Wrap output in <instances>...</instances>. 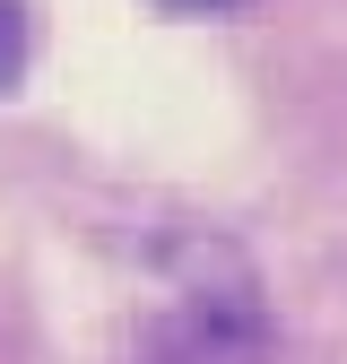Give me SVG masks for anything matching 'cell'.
Returning a JSON list of instances; mask_svg holds the SVG:
<instances>
[{
  "instance_id": "obj_1",
  "label": "cell",
  "mask_w": 347,
  "mask_h": 364,
  "mask_svg": "<svg viewBox=\"0 0 347 364\" xmlns=\"http://www.w3.org/2000/svg\"><path fill=\"white\" fill-rule=\"evenodd\" d=\"M260 355H269V321L243 295H191L139 338V364H260Z\"/></svg>"
},
{
  "instance_id": "obj_2",
  "label": "cell",
  "mask_w": 347,
  "mask_h": 364,
  "mask_svg": "<svg viewBox=\"0 0 347 364\" xmlns=\"http://www.w3.org/2000/svg\"><path fill=\"white\" fill-rule=\"evenodd\" d=\"M26 53H35L26 0H0V96H18V78H26Z\"/></svg>"
},
{
  "instance_id": "obj_3",
  "label": "cell",
  "mask_w": 347,
  "mask_h": 364,
  "mask_svg": "<svg viewBox=\"0 0 347 364\" xmlns=\"http://www.w3.org/2000/svg\"><path fill=\"white\" fill-rule=\"evenodd\" d=\"M165 18H235V9H252V0H156Z\"/></svg>"
}]
</instances>
